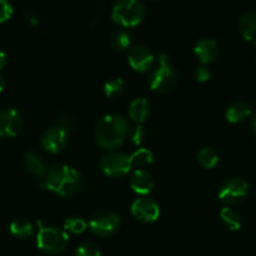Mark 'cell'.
<instances>
[{
  "mask_svg": "<svg viewBox=\"0 0 256 256\" xmlns=\"http://www.w3.org/2000/svg\"><path fill=\"white\" fill-rule=\"evenodd\" d=\"M220 218L225 228L230 231L240 230L241 225H242V218H241L240 214L234 208H228V206H226L220 211Z\"/></svg>",
  "mask_w": 256,
  "mask_h": 256,
  "instance_id": "cell-19",
  "label": "cell"
},
{
  "mask_svg": "<svg viewBox=\"0 0 256 256\" xmlns=\"http://www.w3.org/2000/svg\"><path fill=\"white\" fill-rule=\"evenodd\" d=\"M6 53H4L2 49H0V70H3L4 66H6Z\"/></svg>",
  "mask_w": 256,
  "mask_h": 256,
  "instance_id": "cell-31",
  "label": "cell"
},
{
  "mask_svg": "<svg viewBox=\"0 0 256 256\" xmlns=\"http://www.w3.org/2000/svg\"><path fill=\"white\" fill-rule=\"evenodd\" d=\"M150 116V103L146 98H134L128 107V117L137 124H142Z\"/></svg>",
  "mask_w": 256,
  "mask_h": 256,
  "instance_id": "cell-16",
  "label": "cell"
},
{
  "mask_svg": "<svg viewBox=\"0 0 256 256\" xmlns=\"http://www.w3.org/2000/svg\"><path fill=\"white\" fill-rule=\"evenodd\" d=\"M198 164L204 167V168L211 170L216 167L218 164V154L215 150L210 148V147H204L200 150L198 154Z\"/></svg>",
  "mask_w": 256,
  "mask_h": 256,
  "instance_id": "cell-22",
  "label": "cell"
},
{
  "mask_svg": "<svg viewBox=\"0 0 256 256\" xmlns=\"http://www.w3.org/2000/svg\"><path fill=\"white\" fill-rule=\"evenodd\" d=\"M124 92V82L120 78H116V80H108L104 84V94L108 98H114L120 97Z\"/></svg>",
  "mask_w": 256,
  "mask_h": 256,
  "instance_id": "cell-24",
  "label": "cell"
},
{
  "mask_svg": "<svg viewBox=\"0 0 256 256\" xmlns=\"http://www.w3.org/2000/svg\"><path fill=\"white\" fill-rule=\"evenodd\" d=\"M120 226V218L112 211H98L90 218V228L100 238L113 235Z\"/></svg>",
  "mask_w": 256,
  "mask_h": 256,
  "instance_id": "cell-8",
  "label": "cell"
},
{
  "mask_svg": "<svg viewBox=\"0 0 256 256\" xmlns=\"http://www.w3.org/2000/svg\"><path fill=\"white\" fill-rule=\"evenodd\" d=\"M23 117L14 108H8L0 112V137H16L23 128Z\"/></svg>",
  "mask_w": 256,
  "mask_h": 256,
  "instance_id": "cell-12",
  "label": "cell"
},
{
  "mask_svg": "<svg viewBox=\"0 0 256 256\" xmlns=\"http://www.w3.org/2000/svg\"><path fill=\"white\" fill-rule=\"evenodd\" d=\"M240 30L246 42L256 46V12H250L241 16Z\"/></svg>",
  "mask_w": 256,
  "mask_h": 256,
  "instance_id": "cell-17",
  "label": "cell"
},
{
  "mask_svg": "<svg viewBox=\"0 0 256 256\" xmlns=\"http://www.w3.org/2000/svg\"><path fill=\"white\" fill-rule=\"evenodd\" d=\"M177 82V72L170 62L168 54L162 52L158 54L157 66L150 76V87L157 93H167Z\"/></svg>",
  "mask_w": 256,
  "mask_h": 256,
  "instance_id": "cell-3",
  "label": "cell"
},
{
  "mask_svg": "<svg viewBox=\"0 0 256 256\" xmlns=\"http://www.w3.org/2000/svg\"><path fill=\"white\" fill-rule=\"evenodd\" d=\"M110 46L118 52H124L131 46V36L124 30H116L110 36Z\"/></svg>",
  "mask_w": 256,
  "mask_h": 256,
  "instance_id": "cell-23",
  "label": "cell"
},
{
  "mask_svg": "<svg viewBox=\"0 0 256 256\" xmlns=\"http://www.w3.org/2000/svg\"><path fill=\"white\" fill-rule=\"evenodd\" d=\"M132 168L136 167L137 170H144V167L150 166L154 161V154L147 148H138L130 156Z\"/></svg>",
  "mask_w": 256,
  "mask_h": 256,
  "instance_id": "cell-20",
  "label": "cell"
},
{
  "mask_svg": "<svg viewBox=\"0 0 256 256\" xmlns=\"http://www.w3.org/2000/svg\"><path fill=\"white\" fill-rule=\"evenodd\" d=\"M82 176L73 167L56 164L46 171L42 186L60 196H72L80 190Z\"/></svg>",
  "mask_w": 256,
  "mask_h": 256,
  "instance_id": "cell-2",
  "label": "cell"
},
{
  "mask_svg": "<svg viewBox=\"0 0 256 256\" xmlns=\"http://www.w3.org/2000/svg\"><path fill=\"white\" fill-rule=\"evenodd\" d=\"M68 131H66L60 126H54L43 132L40 137V144L46 152L52 154H59L67 146Z\"/></svg>",
  "mask_w": 256,
  "mask_h": 256,
  "instance_id": "cell-9",
  "label": "cell"
},
{
  "mask_svg": "<svg viewBox=\"0 0 256 256\" xmlns=\"http://www.w3.org/2000/svg\"><path fill=\"white\" fill-rule=\"evenodd\" d=\"M131 212L134 218L144 224L154 222L160 218V206L152 198H141L134 201L131 206Z\"/></svg>",
  "mask_w": 256,
  "mask_h": 256,
  "instance_id": "cell-10",
  "label": "cell"
},
{
  "mask_svg": "<svg viewBox=\"0 0 256 256\" xmlns=\"http://www.w3.org/2000/svg\"><path fill=\"white\" fill-rule=\"evenodd\" d=\"M24 164H26V171L34 177L46 176V171H48L44 161L36 154V152H26V158H24Z\"/></svg>",
  "mask_w": 256,
  "mask_h": 256,
  "instance_id": "cell-18",
  "label": "cell"
},
{
  "mask_svg": "<svg viewBox=\"0 0 256 256\" xmlns=\"http://www.w3.org/2000/svg\"><path fill=\"white\" fill-rule=\"evenodd\" d=\"M13 6L8 0H0V24L6 23L13 16Z\"/></svg>",
  "mask_w": 256,
  "mask_h": 256,
  "instance_id": "cell-27",
  "label": "cell"
},
{
  "mask_svg": "<svg viewBox=\"0 0 256 256\" xmlns=\"http://www.w3.org/2000/svg\"><path fill=\"white\" fill-rule=\"evenodd\" d=\"M251 126H252V131H254V134H256V112L254 113L252 120H251Z\"/></svg>",
  "mask_w": 256,
  "mask_h": 256,
  "instance_id": "cell-32",
  "label": "cell"
},
{
  "mask_svg": "<svg viewBox=\"0 0 256 256\" xmlns=\"http://www.w3.org/2000/svg\"><path fill=\"white\" fill-rule=\"evenodd\" d=\"M194 53L202 64L212 63L218 56V46L212 39H201L196 43Z\"/></svg>",
  "mask_w": 256,
  "mask_h": 256,
  "instance_id": "cell-14",
  "label": "cell"
},
{
  "mask_svg": "<svg viewBox=\"0 0 256 256\" xmlns=\"http://www.w3.org/2000/svg\"><path fill=\"white\" fill-rule=\"evenodd\" d=\"M76 256H100V250L96 244L84 242L76 250Z\"/></svg>",
  "mask_w": 256,
  "mask_h": 256,
  "instance_id": "cell-26",
  "label": "cell"
},
{
  "mask_svg": "<svg viewBox=\"0 0 256 256\" xmlns=\"http://www.w3.org/2000/svg\"><path fill=\"white\" fill-rule=\"evenodd\" d=\"M248 194V184L241 177L228 178L221 184L218 196L220 201L228 205H234L245 200Z\"/></svg>",
  "mask_w": 256,
  "mask_h": 256,
  "instance_id": "cell-7",
  "label": "cell"
},
{
  "mask_svg": "<svg viewBox=\"0 0 256 256\" xmlns=\"http://www.w3.org/2000/svg\"><path fill=\"white\" fill-rule=\"evenodd\" d=\"M144 127H142L141 124L137 126L136 128H134V134H132V142H134V144H141L142 142H144Z\"/></svg>",
  "mask_w": 256,
  "mask_h": 256,
  "instance_id": "cell-29",
  "label": "cell"
},
{
  "mask_svg": "<svg viewBox=\"0 0 256 256\" xmlns=\"http://www.w3.org/2000/svg\"><path fill=\"white\" fill-rule=\"evenodd\" d=\"M26 22H28L30 26H36L38 24V16H36V13H33V12H26Z\"/></svg>",
  "mask_w": 256,
  "mask_h": 256,
  "instance_id": "cell-30",
  "label": "cell"
},
{
  "mask_svg": "<svg viewBox=\"0 0 256 256\" xmlns=\"http://www.w3.org/2000/svg\"><path fill=\"white\" fill-rule=\"evenodd\" d=\"M4 87H6V80H4V78L0 76V92H3Z\"/></svg>",
  "mask_w": 256,
  "mask_h": 256,
  "instance_id": "cell-33",
  "label": "cell"
},
{
  "mask_svg": "<svg viewBox=\"0 0 256 256\" xmlns=\"http://www.w3.org/2000/svg\"><path fill=\"white\" fill-rule=\"evenodd\" d=\"M195 78H196V80L200 83L208 82V80H210V78H211L210 70H208V68H206L205 66H200L198 68H196Z\"/></svg>",
  "mask_w": 256,
  "mask_h": 256,
  "instance_id": "cell-28",
  "label": "cell"
},
{
  "mask_svg": "<svg viewBox=\"0 0 256 256\" xmlns=\"http://www.w3.org/2000/svg\"><path fill=\"white\" fill-rule=\"evenodd\" d=\"M38 235H36V245L43 252L49 255H56L66 250L70 242V236L67 231L54 226H43L38 222Z\"/></svg>",
  "mask_w": 256,
  "mask_h": 256,
  "instance_id": "cell-5",
  "label": "cell"
},
{
  "mask_svg": "<svg viewBox=\"0 0 256 256\" xmlns=\"http://www.w3.org/2000/svg\"><path fill=\"white\" fill-rule=\"evenodd\" d=\"M130 186L138 195H148L154 187V178L146 170H136L130 177Z\"/></svg>",
  "mask_w": 256,
  "mask_h": 256,
  "instance_id": "cell-13",
  "label": "cell"
},
{
  "mask_svg": "<svg viewBox=\"0 0 256 256\" xmlns=\"http://www.w3.org/2000/svg\"><path fill=\"white\" fill-rule=\"evenodd\" d=\"M100 167L103 174L108 177L118 178V177L126 176L131 171L132 164L130 156L123 152L110 151L103 154L100 161Z\"/></svg>",
  "mask_w": 256,
  "mask_h": 256,
  "instance_id": "cell-6",
  "label": "cell"
},
{
  "mask_svg": "<svg viewBox=\"0 0 256 256\" xmlns=\"http://www.w3.org/2000/svg\"><path fill=\"white\" fill-rule=\"evenodd\" d=\"M251 116V107L246 102L242 100H238V102H234L226 108L225 117L226 120L230 123H241L245 120H248Z\"/></svg>",
  "mask_w": 256,
  "mask_h": 256,
  "instance_id": "cell-15",
  "label": "cell"
},
{
  "mask_svg": "<svg viewBox=\"0 0 256 256\" xmlns=\"http://www.w3.org/2000/svg\"><path fill=\"white\" fill-rule=\"evenodd\" d=\"M128 63L136 72L146 73L154 67V56L147 46H134L128 50Z\"/></svg>",
  "mask_w": 256,
  "mask_h": 256,
  "instance_id": "cell-11",
  "label": "cell"
},
{
  "mask_svg": "<svg viewBox=\"0 0 256 256\" xmlns=\"http://www.w3.org/2000/svg\"><path fill=\"white\" fill-rule=\"evenodd\" d=\"M146 9L138 0H117L112 8V19L123 28H134L142 23Z\"/></svg>",
  "mask_w": 256,
  "mask_h": 256,
  "instance_id": "cell-4",
  "label": "cell"
},
{
  "mask_svg": "<svg viewBox=\"0 0 256 256\" xmlns=\"http://www.w3.org/2000/svg\"><path fill=\"white\" fill-rule=\"evenodd\" d=\"M130 126L127 120L120 114H107L98 120L94 130L96 142L104 150L120 147L127 137Z\"/></svg>",
  "mask_w": 256,
  "mask_h": 256,
  "instance_id": "cell-1",
  "label": "cell"
},
{
  "mask_svg": "<svg viewBox=\"0 0 256 256\" xmlns=\"http://www.w3.org/2000/svg\"><path fill=\"white\" fill-rule=\"evenodd\" d=\"M64 230L78 235L87 230V222L82 218H68L64 221Z\"/></svg>",
  "mask_w": 256,
  "mask_h": 256,
  "instance_id": "cell-25",
  "label": "cell"
},
{
  "mask_svg": "<svg viewBox=\"0 0 256 256\" xmlns=\"http://www.w3.org/2000/svg\"><path fill=\"white\" fill-rule=\"evenodd\" d=\"M10 232L16 238H26L33 235L34 228L30 221L26 220V218H16L10 224Z\"/></svg>",
  "mask_w": 256,
  "mask_h": 256,
  "instance_id": "cell-21",
  "label": "cell"
}]
</instances>
